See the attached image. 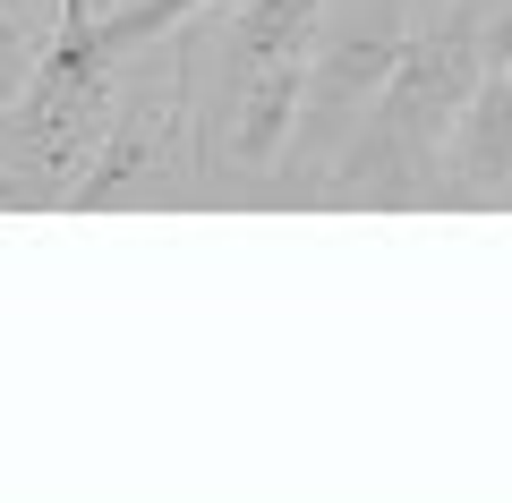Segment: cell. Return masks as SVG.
<instances>
[{"label": "cell", "mask_w": 512, "mask_h": 503, "mask_svg": "<svg viewBox=\"0 0 512 503\" xmlns=\"http://www.w3.org/2000/svg\"><path fill=\"white\" fill-rule=\"evenodd\" d=\"M444 205H512V60L478 77L444 154Z\"/></svg>", "instance_id": "cell-2"}, {"label": "cell", "mask_w": 512, "mask_h": 503, "mask_svg": "<svg viewBox=\"0 0 512 503\" xmlns=\"http://www.w3.org/2000/svg\"><path fill=\"white\" fill-rule=\"evenodd\" d=\"M188 52L197 43H171L163 60L128 77L120 69V111H111L103 145H94L86 180L69 188V205H120V197H188L205 188L197 171V86H188Z\"/></svg>", "instance_id": "cell-1"}, {"label": "cell", "mask_w": 512, "mask_h": 503, "mask_svg": "<svg viewBox=\"0 0 512 503\" xmlns=\"http://www.w3.org/2000/svg\"><path fill=\"white\" fill-rule=\"evenodd\" d=\"M333 0H239L222 9V35L205 69H308Z\"/></svg>", "instance_id": "cell-3"}]
</instances>
